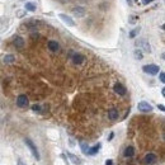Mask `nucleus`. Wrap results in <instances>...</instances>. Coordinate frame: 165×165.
Masks as SVG:
<instances>
[{"mask_svg":"<svg viewBox=\"0 0 165 165\" xmlns=\"http://www.w3.org/2000/svg\"><path fill=\"white\" fill-rule=\"evenodd\" d=\"M72 14L76 17H84L85 15V9L81 7H76L72 9Z\"/></svg>","mask_w":165,"mask_h":165,"instance_id":"obj_8","label":"nucleus"},{"mask_svg":"<svg viewBox=\"0 0 165 165\" xmlns=\"http://www.w3.org/2000/svg\"><path fill=\"white\" fill-rule=\"evenodd\" d=\"M47 46H48V48L51 50V51H58V48H60V45H58L56 41H48V43H47Z\"/></svg>","mask_w":165,"mask_h":165,"instance_id":"obj_10","label":"nucleus"},{"mask_svg":"<svg viewBox=\"0 0 165 165\" xmlns=\"http://www.w3.org/2000/svg\"><path fill=\"white\" fill-rule=\"evenodd\" d=\"M123 155H125V158H132V156L135 155V149L132 146H127L125 149V152H123Z\"/></svg>","mask_w":165,"mask_h":165,"instance_id":"obj_11","label":"nucleus"},{"mask_svg":"<svg viewBox=\"0 0 165 165\" xmlns=\"http://www.w3.org/2000/svg\"><path fill=\"white\" fill-rule=\"evenodd\" d=\"M32 38H33V40H36V38H38V34H36V33L32 34Z\"/></svg>","mask_w":165,"mask_h":165,"instance_id":"obj_29","label":"nucleus"},{"mask_svg":"<svg viewBox=\"0 0 165 165\" xmlns=\"http://www.w3.org/2000/svg\"><path fill=\"white\" fill-rule=\"evenodd\" d=\"M25 10H28V11H34V10H36V7H34L33 3H27V4H25Z\"/></svg>","mask_w":165,"mask_h":165,"instance_id":"obj_19","label":"nucleus"},{"mask_svg":"<svg viewBox=\"0 0 165 165\" xmlns=\"http://www.w3.org/2000/svg\"><path fill=\"white\" fill-rule=\"evenodd\" d=\"M140 29H141L140 27H137V28H135L133 31H131V32H129V37H131V38H135L138 33H140Z\"/></svg>","mask_w":165,"mask_h":165,"instance_id":"obj_20","label":"nucleus"},{"mask_svg":"<svg viewBox=\"0 0 165 165\" xmlns=\"http://www.w3.org/2000/svg\"><path fill=\"white\" fill-rule=\"evenodd\" d=\"M137 108H138V111H141V112H151L152 111L151 104H149L147 102H140L137 104Z\"/></svg>","mask_w":165,"mask_h":165,"instance_id":"obj_4","label":"nucleus"},{"mask_svg":"<svg viewBox=\"0 0 165 165\" xmlns=\"http://www.w3.org/2000/svg\"><path fill=\"white\" fill-rule=\"evenodd\" d=\"M127 3H128V5H131V0H127Z\"/></svg>","mask_w":165,"mask_h":165,"instance_id":"obj_32","label":"nucleus"},{"mask_svg":"<svg viewBox=\"0 0 165 165\" xmlns=\"http://www.w3.org/2000/svg\"><path fill=\"white\" fill-rule=\"evenodd\" d=\"M137 19H138V15H135V14H132V15L129 17V20H128V22L133 24V23H136V22H137Z\"/></svg>","mask_w":165,"mask_h":165,"instance_id":"obj_22","label":"nucleus"},{"mask_svg":"<svg viewBox=\"0 0 165 165\" xmlns=\"http://www.w3.org/2000/svg\"><path fill=\"white\" fill-rule=\"evenodd\" d=\"M18 165H24V164H23L22 161H18Z\"/></svg>","mask_w":165,"mask_h":165,"instance_id":"obj_31","label":"nucleus"},{"mask_svg":"<svg viewBox=\"0 0 165 165\" xmlns=\"http://www.w3.org/2000/svg\"><path fill=\"white\" fill-rule=\"evenodd\" d=\"M24 142H25V145H27L29 147V150H31V152L33 154V156L37 159V160H40L41 159V156H40V152H38V150H37V147L36 145L33 144V141L32 140H29V138H25L24 140Z\"/></svg>","mask_w":165,"mask_h":165,"instance_id":"obj_1","label":"nucleus"},{"mask_svg":"<svg viewBox=\"0 0 165 165\" xmlns=\"http://www.w3.org/2000/svg\"><path fill=\"white\" fill-rule=\"evenodd\" d=\"M72 61H74V64L80 65V64H82V61H84V56L80 54H75L72 56Z\"/></svg>","mask_w":165,"mask_h":165,"instance_id":"obj_13","label":"nucleus"},{"mask_svg":"<svg viewBox=\"0 0 165 165\" xmlns=\"http://www.w3.org/2000/svg\"><path fill=\"white\" fill-rule=\"evenodd\" d=\"M136 46H141L144 50H145L146 52H151V48H150V45L146 42L145 40H140V41H137V42H136Z\"/></svg>","mask_w":165,"mask_h":165,"instance_id":"obj_7","label":"nucleus"},{"mask_svg":"<svg viewBox=\"0 0 165 165\" xmlns=\"http://www.w3.org/2000/svg\"><path fill=\"white\" fill-rule=\"evenodd\" d=\"M99 149H101V144H97V145H94L93 147H90L88 150V155H95L99 151Z\"/></svg>","mask_w":165,"mask_h":165,"instance_id":"obj_15","label":"nucleus"},{"mask_svg":"<svg viewBox=\"0 0 165 165\" xmlns=\"http://www.w3.org/2000/svg\"><path fill=\"white\" fill-rule=\"evenodd\" d=\"M108 117H109V119H112V121H116L118 118V111H117L116 108H112V109L108 111Z\"/></svg>","mask_w":165,"mask_h":165,"instance_id":"obj_9","label":"nucleus"},{"mask_svg":"<svg viewBox=\"0 0 165 165\" xmlns=\"http://www.w3.org/2000/svg\"><path fill=\"white\" fill-rule=\"evenodd\" d=\"M67 156H69V159H70V160L72 161L74 164H76V165L81 164V160H80V159H79V158H78V156H76V155H74V154H70V152H67Z\"/></svg>","mask_w":165,"mask_h":165,"instance_id":"obj_16","label":"nucleus"},{"mask_svg":"<svg viewBox=\"0 0 165 165\" xmlns=\"http://www.w3.org/2000/svg\"><path fill=\"white\" fill-rule=\"evenodd\" d=\"M135 1H138V0H135Z\"/></svg>","mask_w":165,"mask_h":165,"instance_id":"obj_33","label":"nucleus"},{"mask_svg":"<svg viewBox=\"0 0 165 165\" xmlns=\"http://www.w3.org/2000/svg\"><path fill=\"white\" fill-rule=\"evenodd\" d=\"M160 81H161V82L165 81V74H164V72H160Z\"/></svg>","mask_w":165,"mask_h":165,"instance_id":"obj_24","label":"nucleus"},{"mask_svg":"<svg viewBox=\"0 0 165 165\" xmlns=\"http://www.w3.org/2000/svg\"><path fill=\"white\" fill-rule=\"evenodd\" d=\"M142 70H144V72H146V74H150V75H156V74H159V66L158 65H154V64H151V65H145V66L142 67Z\"/></svg>","mask_w":165,"mask_h":165,"instance_id":"obj_2","label":"nucleus"},{"mask_svg":"<svg viewBox=\"0 0 165 165\" xmlns=\"http://www.w3.org/2000/svg\"><path fill=\"white\" fill-rule=\"evenodd\" d=\"M18 14H19L18 17H23V11H18Z\"/></svg>","mask_w":165,"mask_h":165,"instance_id":"obj_30","label":"nucleus"},{"mask_svg":"<svg viewBox=\"0 0 165 165\" xmlns=\"http://www.w3.org/2000/svg\"><path fill=\"white\" fill-rule=\"evenodd\" d=\"M14 46L17 48H23L24 47V40L22 37H15L14 38Z\"/></svg>","mask_w":165,"mask_h":165,"instance_id":"obj_12","label":"nucleus"},{"mask_svg":"<svg viewBox=\"0 0 165 165\" xmlns=\"http://www.w3.org/2000/svg\"><path fill=\"white\" fill-rule=\"evenodd\" d=\"M152 0H144V4H149V3H151Z\"/></svg>","mask_w":165,"mask_h":165,"instance_id":"obj_28","label":"nucleus"},{"mask_svg":"<svg viewBox=\"0 0 165 165\" xmlns=\"http://www.w3.org/2000/svg\"><path fill=\"white\" fill-rule=\"evenodd\" d=\"M114 137V133H113V132H112V133L109 135V137H108V141H111L112 140V138H113Z\"/></svg>","mask_w":165,"mask_h":165,"instance_id":"obj_26","label":"nucleus"},{"mask_svg":"<svg viewBox=\"0 0 165 165\" xmlns=\"http://www.w3.org/2000/svg\"><path fill=\"white\" fill-rule=\"evenodd\" d=\"M133 55H135V58H136V60H142V57H144L141 50H135Z\"/></svg>","mask_w":165,"mask_h":165,"instance_id":"obj_18","label":"nucleus"},{"mask_svg":"<svg viewBox=\"0 0 165 165\" xmlns=\"http://www.w3.org/2000/svg\"><path fill=\"white\" fill-rule=\"evenodd\" d=\"M156 160H158V158H156V155L155 154H151V152H150V154H147L146 156H145V163L146 164H155L156 163Z\"/></svg>","mask_w":165,"mask_h":165,"instance_id":"obj_6","label":"nucleus"},{"mask_svg":"<svg viewBox=\"0 0 165 165\" xmlns=\"http://www.w3.org/2000/svg\"><path fill=\"white\" fill-rule=\"evenodd\" d=\"M28 98H27V95H24V94H20V95L17 98V105L20 108H25V107H28Z\"/></svg>","mask_w":165,"mask_h":165,"instance_id":"obj_3","label":"nucleus"},{"mask_svg":"<svg viewBox=\"0 0 165 165\" xmlns=\"http://www.w3.org/2000/svg\"><path fill=\"white\" fill-rule=\"evenodd\" d=\"M114 92H116L118 95H126V93H127V90H126V88L123 87L122 84H119V82H117L116 85H114Z\"/></svg>","mask_w":165,"mask_h":165,"instance_id":"obj_5","label":"nucleus"},{"mask_svg":"<svg viewBox=\"0 0 165 165\" xmlns=\"http://www.w3.org/2000/svg\"><path fill=\"white\" fill-rule=\"evenodd\" d=\"M60 18L64 20L65 23H66V24H69V25H71V27H74V25H75V22H74V20L70 18V17H67V15H65V14H60Z\"/></svg>","mask_w":165,"mask_h":165,"instance_id":"obj_14","label":"nucleus"},{"mask_svg":"<svg viewBox=\"0 0 165 165\" xmlns=\"http://www.w3.org/2000/svg\"><path fill=\"white\" fill-rule=\"evenodd\" d=\"M80 147H81V150H82V152H84V154H88V150H89V147H88L87 142H81L80 144Z\"/></svg>","mask_w":165,"mask_h":165,"instance_id":"obj_21","label":"nucleus"},{"mask_svg":"<svg viewBox=\"0 0 165 165\" xmlns=\"http://www.w3.org/2000/svg\"><path fill=\"white\" fill-rule=\"evenodd\" d=\"M32 109H33L34 112H40L41 107H40V105H37V104H33V105H32Z\"/></svg>","mask_w":165,"mask_h":165,"instance_id":"obj_23","label":"nucleus"},{"mask_svg":"<svg viewBox=\"0 0 165 165\" xmlns=\"http://www.w3.org/2000/svg\"><path fill=\"white\" fill-rule=\"evenodd\" d=\"M105 165H113V160H111V159H109V160H107V161H105Z\"/></svg>","mask_w":165,"mask_h":165,"instance_id":"obj_25","label":"nucleus"},{"mask_svg":"<svg viewBox=\"0 0 165 165\" xmlns=\"http://www.w3.org/2000/svg\"><path fill=\"white\" fill-rule=\"evenodd\" d=\"M14 60H15V57H14L13 55H7L4 57V62L5 64H11V62H14Z\"/></svg>","mask_w":165,"mask_h":165,"instance_id":"obj_17","label":"nucleus"},{"mask_svg":"<svg viewBox=\"0 0 165 165\" xmlns=\"http://www.w3.org/2000/svg\"><path fill=\"white\" fill-rule=\"evenodd\" d=\"M158 107H159V109H160V111H164V109H165V108H164V105H163V104L158 105Z\"/></svg>","mask_w":165,"mask_h":165,"instance_id":"obj_27","label":"nucleus"}]
</instances>
